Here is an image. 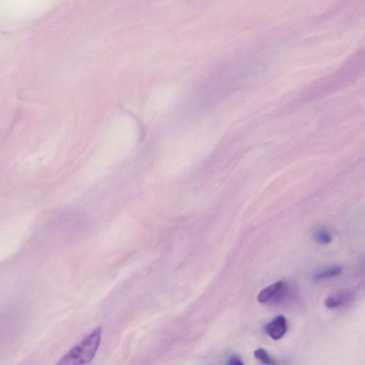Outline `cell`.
I'll return each mask as SVG.
<instances>
[{"label":"cell","instance_id":"obj_5","mask_svg":"<svg viewBox=\"0 0 365 365\" xmlns=\"http://www.w3.org/2000/svg\"><path fill=\"white\" fill-rule=\"evenodd\" d=\"M341 271L342 267L340 265L334 264L317 271L313 278L314 281L319 282L336 277L341 274Z\"/></svg>","mask_w":365,"mask_h":365},{"label":"cell","instance_id":"obj_3","mask_svg":"<svg viewBox=\"0 0 365 365\" xmlns=\"http://www.w3.org/2000/svg\"><path fill=\"white\" fill-rule=\"evenodd\" d=\"M288 324L283 315L274 317L264 327L266 334L272 339H280L287 332Z\"/></svg>","mask_w":365,"mask_h":365},{"label":"cell","instance_id":"obj_2","mask_svg":"<svg viewBox=\"0 0 365 365\" xmlns=\"http://www.w3.org/2000/svg\"><path fill=\"white\" fill-rule=\"evenodd\" d=\"M289 294V287L283 280H279L262 289L257 299L260 304H274L284 301Z\"/></svg>","mask_w":365,"mask_h":365},{"label":"cell","instance_id":"obj_8","mask_svg":"<svg viewBox=\"0 0 365 365\" xmlns=\"http://www.w3.org/2000/svg\"><path fill=\"white\" fill-rule=\"evenodd\" d=\"M227 364L230 365H243V362L237 355H232L228 359Z\"/></svg>","mask_w":365,"mask_h":365},{"label":"cell","instance_id":"obj_1","mask_svg":"<svg viewBox=\"0 0 365 365\" xmlns=\"http://www.w3.org/2000/svg\"><path fill=\"white\" fill-rule=\"evenodd\" d=\"M101 328L97 327L71 348L58 362L59 365H85L90 363L98 349Z\"/></svg>","mask_w":365,"mask_h":365},{"label":"cell","instance_id":"obj_4","mask_svg":"<svg viewBox=\"0 0 365 365\" xmlns=\"http://www.w3.org/2000/svg\"><path fill=\"white\" fill-rule=\"evenodd\" d=\"M353 293L351 291H340L329 296L325 300V306L329 309L340 307L351 300Z\"/></svg>","mask_w":365,"mask_h":365},{"label":"cell","instance_id":"obj_7","mask_svg":"<svg viewBox=\"0 0 365 365\" xmlns=\"http://www.w3.org/2000/svg\"><path fill=\"white\" fill-rule=\"evenodd\" d=\"M314 240L318 244L327 245L331 242L332 237L327 229L322 228L315 233Z\"/></svg>","mask_w":365,"mask_h":365},{"label":"cell","instance_id":"obj_6","mask_svg":"<svg viewBox=\"0 0 365 365\" xmlns=\"http://www.w3.org/2000/svg\"><path fill=\"white\" fill-rule=\"evenodd\" d=\"M255 357L261 363L264 364H275L274 359L269 354V353L262 348H258L254 351Z\"/></svg>","mask_w":365,"mask_h":365}]
</instances>
